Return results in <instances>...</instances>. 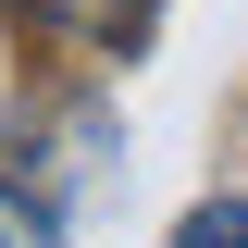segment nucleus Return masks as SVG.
Returning a JSON list of instances; mask_svg holds the SVG:
<instances>
[{"label":"nucleus","instance_id":"nucleus-1","mask_svg":"<svg viewBox=\"0 0 248 248\" xmlns=\"http://www.w3.org/2000/svg\"><path fill=\"white\" fill-rule=\"evenodd\" d=\"M50 37H87V50H124V37H149V0H25Z\"/></svg>","mask_w":248,"mask_h":248},{"label":"nucleus","instance_id":"nucleus-2","mask_svg":"<svg viewBox=\"0 0 248 248\" xmlns=\"http://www.w3.org/2000/svg\"><path fill=\"white\" fill-rule=\"evenodd\" d=\"M174 248H248V199H199L174 223Z\"/></svg>","mask_w":248,"mask_h":248},{"label":"nucleus","instance_id":"nucleus-3","mask_svg":"<svg viewBox=\"0 0 248 248\" xmlns=\"http://www.w3.org/2000/svg\"><path fill=\"white\" fill-rule=\"evenodd\" d=\"M0 248H50V211H37V199H13V186H0Z\"/></svg>","mask_w":248,"mask_h":248}]
</instances>
